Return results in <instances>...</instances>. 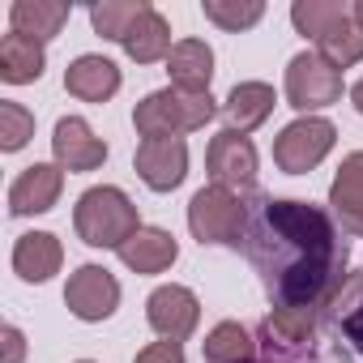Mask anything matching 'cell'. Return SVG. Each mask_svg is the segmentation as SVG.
<instances>
[{
  "label": "cell",
  "instance_id": "7c38bea8",
  "mask_svg": "<svg viewBox=\"0 0 363 363\" xmlns=\"http://www.w3.org/2000/svg\"><path fill=\"white\" fill-rule=\"evenodd\" d=\"M65 189V167L56 162H35L26 167L13 184H9V214L13 218H30V214H48L60 201Z\"/></svg>",
  "mask_w": 363,
  "mask_h": 363
},
{
  "label": "cell",
  "instance_id": "e0dca14e",
  "mask_svg": "<svg viewBox=\"0 0 363 363\" xmlns=\"http://www.w3.org/2000/svg\"><path fill=\"white\" fill-rule=\"evenodd\" d=\"M274 107H278L274 86H265V82H235L231 94H227V103H223L227 128H235V133L248 137L252 128H261V124L274 116Z\"/></svg>",
  "mask_w": 363,
  "mask_h": 363
},
{
  "label": "cell",
  "instance_id": "cb8c5ba5",
  "mask_svg": "<svg viewBox=\"0 0 363 363\" xmlns=\"http://www.w3.org/2000/svg\"><path fill=\"white\" fill-rule=\"evenodd\" d=\"M154 5H145V0H103V5L90 9V26H94V35H103V39H111V43L124 48V39L133 35V26Z\"/></svg>",
  "mask_w": 363,
  "mask_h": 363
},
{
  "label": "cell",
  "instance_id": "9c48e42d",
  "mask_svg": "<svg viewBox=\"0 0 363 363\" xmlns=\"http://www.w3.org/2000/svg\"><path fill=\"white\" fill-rule=\"evenodd\" d=\"M206 171L214 184L223 189H252L257 184V145L235 133V128H223L210 137V150H206Z\"/></svg>",
  "mask_w": 363,
  "mask_h": 363
},
{
  "label": "cell",
  "instance_id": "5bb4252c",
  "mask_svg": "<svg viewBox=\"0 0 363 363\" xmlns=\"http://www.w3.org/2000/svg\"><path fill=\"white\" fill-rule=\"evenodd\" d=\"M167 77L175 90L189 94H210L214 82V48L206 39H179L167 56Z\"/></svg>",
  "mask_w": 363,
  "mask_h": 363
},
{
  "label": "cell",
  "instance_id": "f546056e",
  "mask_svg": "<svg viewBox=\"0 0 363 363\" xmlns=\"http://www.w3.org/2000/svg\"><path fill=\"white\" fill-rule=\"evenodd\" d=\"M133 363H184V346L179 342H150L145 350H137Z\"/></svg>",
  "mask_w": 363,
  "mask_h": 363
},
{
  "label": "cell",
  "instance_id": "9a60e30c",
  "mask_svg": "<svg viewBox=\"0 0 363 363\" xmlns=\"http://www.w3.org/2000/svg\"><path fill=\"white\" fill-rule=\"evenodd\" d=\"M65 265V248L52 231H26L13 244V274L22 282H48Z\"/></svg>",
  "mask_w": 363,
  "mask_h": 363
},
{
  "label": "cell",
  "instance_id": "44dd1931",
  "mask_svg": "<svg viewBox=\"0 0 363 363\" xmlns=\"http://www.w3.org/2000/svg\"><path fill=\"white\" fill-rule=\"evenodd\" d=\"M201 354H206V363H261L257 342H252V333L240 320H218L206 333Z\"/></svg>",
  "mask_w": 363,
  "mask_h": 363
},
{
  "label": "cell",
  "instance_id": "836d02e7",
  "mask_svg": "<svg viewBox=\"0 0 363 363\" xmlns=\"http://www.w3.org/2000/svg\"><path fill=\"white\" fill-rule=\"evenodd\" d=\"M77 363H94V359H77Z\"/></svg>",
  "mask_w": 363,
  "mask_h": 363
},
{
  "label": "cell",
  "instance_id": "ac0fdd59",
  "mask_svg": "<svg viewBox=\"0 0 363 363\" xmlns=\"http://www.w3.org/2000/svg\"><path fill=\"white\" fill-rule=\"evenodd\" d=\"M175 257H179V244H175V235L162 231V227H141V231L120 248V261H124L133 274H162V269L175 265Z\"/></svg>",
  "mask_w": 363,
  "mask_h": 363
},
{
  "label": "cell",
  "instance_id": "4dcf8cb0",
  "mask_svg": "<svg viewBox=\"0 0 363 363\" xmlns=\"http://www.w3.org/2000/svg\"><path fill=\"white\" fill-rule=\"evenodd\" d=\"M22 354H26L22 329H18V325H5V363H22Z\"/></svg>",
  "mask_w": 363,
  "mask_h": 363
},
{
  "label": "cell",
  "instance_id": "7a4b0ae2",
  "mask_svg": "<svg viewBox=\"0 0 363 363\" xmlns=\"http://www.w3.org/2000/svg\"><path fill=\"white\" fill-rule=\"evenodd\" d=\"M73 231L82 244L90 248H124L137 231H141V218H137V206L128 201L124 189L116 184H94L77 197L73 206Z\"/></svg>",
  "mask_w": 363,
  "mask_h": 363
},
{
  "label": "cell",
  "instance_id": "d6a6232c",
  "mask_svg": "<svg viewBox=\"0 0 363 363\" xmlns=\"http://www.w3.org/2000/svg\"><path fill=\"white\" fill-rule=\"evenodd\" d=\"M350 18H354V26H363V0H354V5H350Z\"/></svg>",
  "mask_w": 363,
  "mask_h": 363
},
{
  "label": "cell",
  "instance_id": "d4e9b609",
  "mask_svg": "<svg viewBox=\"0 0 363 363\" xmlns=\"http://www.w3.org/2000/svg\"><path fill=\"white\" fill-rule=\"evenodd\" d=\"M201 13H206V22H214L218 30L240 35V30H252V26L265 18V5H261V0H206Z\"/></svg>",
  "mask_w": 363,
  "mask_h": 363
},
{
  "label": "cell",
  "instance_id": "6da1fadb",
  "mask_svg": "<svg viewBox=\"0 0 363 363\" xmlns=\"http://www.w3.org/2000/svg\"><path fill=\"white\" fill-rule=\"evenodd\" d=\"M244 252L274 308H320L337 299L346 244L333 218L312 201L257 197L244 218Z\"/></svg>",
  "mask_w": 363,
  "mask_h": 363
},
{
  "label": "cell",
  "instance_id": "4fadbf2b",
  "mask_svg": "<svg viewBox=\"0 0 363 363\" xmlns=\"http://www.w3.org/2000/svg\"><path fill=\"white\" fill-rule=\"evenodd\" d=\"M329 206H333V218L342 223V231L363 240V150L342 158L333 184H329Z\"/></svg>",
  "mask_w": 363,
  "mask_h": 363
},
{
  "label": "cell",
  "instance_id": "7402d4cb",
  "mask_svg": "<svg viewBox=\"0 0 363 363\" xmlns=\"http://www.w3.org/2000/svg\"><path fill=\"white\" fill-rule=\"evenodd\" d=\"M171 22L158 13V9H150L137 26H133V35L124 39V52H128V60H137V65H158V60H167L171 56Z\"/></svg>",
  "mask_w": 363,
  "mask_h": 363
},
{
  "label": "cell",
  "instance_id": "2e32d148",
  "mask_svg": "<svg viewBox=\"0 0 363 363\" xmlns=\"http://www.w3.org/2000/svg\"><path fill=\"white\" fill-rule=\"evenodd\" d=\"M65 90L82 103H107L120 90V69L107 56H77L65 69Z\"/></svg>",
  "mask_w": 363,
  "mask_h": 363
},
{
  "label": "cell",
  "instance_id": "1f68e13d",
  "mask_svg": "<svg viewBox=\"0 0 363 363\" xmlns=\"http://www.w3.org/2000/svg\"><path fill=\"white\" fill-rule=\"evenodd\" d=\"M350 103H354V111L363 116V77H359V82L350 86Z\"/></svg>",
  "mask_w": 363,
  "mask_h": 363
},
{
  "label": "cell",
  "instance_id": "484cf974",
  "mask_svg": "<svg viewBox=\"0 0 363 363\" xmlns=\"http://www.w3.org/2000/svg\"><path fill=\"white\" fill-rule=\"evenodd\" d=\"M316 329V308H274L265 316V333L282 346H299L308 342Z\"/></svg>",
  "mask_w": 363,
  "mask_h": 363
},
{
  "label": "cell",
  "instance_id": "5b68a950",
  "mask_svg": "<svg viewBox=\"0 0 363 363\" xmlns=\"http://www.w3.org/2000/svg\"><path fill=\"white\" fill-rule=\"evenodd\" d=\"M333 141H337V128L325 116H299L274 137V162L286 175H308L312 167L325 162Z\"/></svg>",
  "mask_w": 363,
  "mask_h": 363
},
{
  "label": "cell",
  "instance_id": "30bf717a",
  "mask_svg": "<svg viewBox=\"0 0 363 363\" xmlns=\"http://www.w3.org/2000/svg\"><path fill=\"white\" fill-rule=\"evenodd\" d=\"M133 167L141 175V184L154 193H171L184 184L189 175V145L184 137H158V141H141L133 154Z\"/></svg>",
  "mask_w": 363,
  "mask_h": 363
},
{
  "label": "cell",
  "instance_id": "3957f363",
  "mask_svg": "<svg viewBox=\"0 0 363 363\" xmlns=\"http://www.w3.org/2000/svg\"><path fill=\"white\" fill-rule=\"evenodd\" d=\"M218 116V103L210 94H189V90H154L133 107V128L141 133V141H158V137H184L206 128Z\"/></svg>",
  "mask_w": 363,
  "mask_h": 363
},
{
  "label": "cell",
  "instance_id": "f1b7e54d",
  "mask_svg": "<svg viewBox=\"0 0 363 363\" xmlns=\"http://www.w3.org/2000/svg\"><path fill=\"white\" fill-rule=\"evenodd\" d=\"M30 137H35V116L13 99H0V150L18 154Z\"/></svg>",
  "mask_w": 363,
  "mask_h": 363
},
{
  "label": "cell",
  "instance_id": "8fae6325",
  "mask_svg": "<svg viewBox=\"0 0 363 363\" xmlns=\"http://www.w3.org/2000/svg\"><path fill=\"white\" fill-rule=\"evenodd\" d=\"M52 154L65 171H99L107 162V141L94 137V128L82 116H65L52 128Z\"/></svg>",
  "mask_w": 363,
  "mask_h": 363
},
{
  "label": "cell",
  "instance_id": "603a6c76",
  "mask_svg": "<svg viewBox=\"0 0 363 363\" xmlns=\"http://www.w3.org/2000/svg\"><path fill=\"white\" fill-rule=\"evenodd\" d=\"M291 22H295V30H299L303 39L320 43V39H329L342 22H350V9L342 5V0H295V5H291Z\"/></svg>",
  "mask_w": 363,
  "mask_h": 363
},
{
  "label": "cell",
  "instance_id": "ffe728a7",
  "mask_svg": "<svg viewBox=\"0 0 363 363\" xmlns=\"http://www.w3.org/2000/svg\"><path fill=\"white\" fill-rule=\"evenodd\" d=\"M43 69H48V52L39 39H26L18 30H9L0 39V77L9 86H30L43 77Z\"/></svg>",
  "mask_w": 363,
  "mask_h": 363
},
{
  "label": "cell",
  "instance_id": "8992f818",
  "mask_svg": "<svg viewBox=\"0 0 363 363\" xmlns=\"http://www.w3.org/2000/svg\"><path fill=\"white\" fill-rule=\"evenodd\" d=\"M342 99V73L320 56V52H299L286 65V103L303 116L333 107Z\"/></svg>",
  "mask_w": 363,
  "mask_h": 363
},
{
  "label": "cell",
  "instance_id": "4316f807",
  "mask_svg": "<svg viewBox=\"0 0 363 363\" xmlns=\"http://www.w3.org/2000/svg\"><path fill=\"white\" fill-rule=\"evenodd\" d=\"M316 52L342 73V69H350V65H359L363 60V26H354V18L350 22H342L329 39H320L316 43Z\"/></svg>",
  "mask_w": 363,
  "mask_h": 363
},
{
  "label": "cell",
  "instance_id": "52a82bcc",
  "mask_svg": "<svg viewBox=\"0 0 363 363\" xmlns=\"http://www.w3.org/2000/svg\"><path fill=\"white\" fill-rule=\"evenodd\" d=\"M145 320H150V329H154L162 342H184V337H193V329L201 325V299H197L189 286L167 282V286L150 291V299H145Z\"/></svg>",
  "mask_w": 363,
  "mask_h": 363
},
{
  "label": "cell",
  "instance_id": "277c9868",
  "mask_svg": "<svg viewBox=\"0 0 363 363\" xmlns=\"http://www.w3.org/2000/svg\"><path fill=\"white\" fill-rule=\"evenodd\" d=\"M244 218L248 206L240 201V193L210 184L201 193H193L189 201V231L197 244H223V248H244Z\"/></svg>",
  "mask_w": 363,
  "mask_h": 363
},
{
  "label": "cell",
  "instance_id": "d6986e66",
  "mask_svg": "<svg viewBox=\"0 0 363 363\" xmlns=\"http://www.w3.org/2000/svg\"><path fill=\"white\" fill-rule=\"evenodd\" d=\"M69 13L73 9L65 5V0H13V5H9V26L18 35H26V39L48 43V39H56L65 30Z\"/></svg>",
  "mask_w": 363,
  "mask_h": 363
},
{
  "label": "cell",
  "instance_id": "83f0119b",
  "mask_svg": "<svg viewBox=\"0 0 363 363\" xmlns=\"http://www.w3.org/2000/svg\"><path fill=\"white\" fill-rule=\"evenodd\" d=\"M333 308H337V325H342V333L363 350V269H359L350 282H342Z\"/></svg>",
  "mask_w": 363,
  "mask_h": 363
},
{
  "label": "cell",
  "instance_id": "ba28073f",
  "mask_svg": "<svg viewBox=\"0 0 363 363\" xmlns=\"http://www.w3.org/2000/svg\"><path fill=\"white\" fill-rule=\"evenodd\" d=\"M65 303H69V312H73L77 320L99 325V320H107V316L120 308V282H116V274L103 269V265H77V269L69 274Z\"/></svg>",
  "mask_w": 363,
  "mask_h": 363
}]
</instances>
